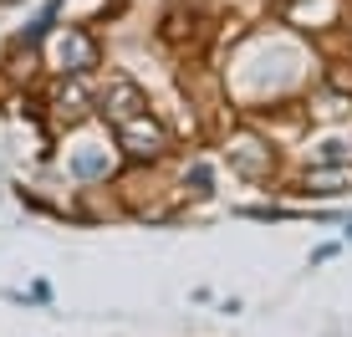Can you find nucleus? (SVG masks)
Here are the masks:
<instances>
[{
  "label": "nucleus",
  "instance_id": "nucleus-1",
  "mask_svg": "<svg viewBox=\"0 0 352 337\" xmlns=\"http://www.w3.org/2000/svg\"><path fill=\"white\" fill-rule=\"evenodd\" d=\"M118 143H123L133 159H159L164 153V123L143 107V113H133V118L118 123Z\"/></svg>",
  "mask_w": 352,
  "mask_h": 337
},
{
  "label": "nucleus",
  "instance_id": "nucleus-2",
  "mask_svg": "<svg viewBox=\"0 0 352 337\" xmlns=\"http://www.w3.org/2000/svg\"><path fill=\"white\" fill-rule=\"evenodd\" d=\"M143 92H138V82L133 77H113L107 82V92H102V113H107V123H123V118H133V113H143Z\"/></svg>",
  "mask_w": 352,
  "mask_h": 337
},
{
  "label": "nucleus",
  "instance_id": "nucleus-3",
  "mask_svg": "<svg viewBox=\"0 0 352 337\" xmlns=\"http://www.w3.org/2000/svg\"><path fill=\"white\" fill-rule=\"evenodd\" d=\"M56 62H62V72L82 77L87 67H97V41H92L87 31H67V36H62V52H56Z\"/></svg>",
  "mask_w": 352,
  "mask_h": 337
},
{
  "label": "nucleus",
  "instance_id": "nucleus-4",
  "mask_svg": "<svg viewBox=\"0 0 352 337\" xmlns=\"http://www.w3.org/2000/svg\"><path fill=\"white\" fill-rule=\"evenodd\" d=\"M87 102H92V98H87V87H82L77 77L62 82V87L52 92V113L62 118V123H82V118H87Z\"/></svg>",
  "mask_w": 352,
  "mask_h": 337
},
{
  "label": "nucleus",
  "instance_id": "nucleus-5",
  "mask_svg": "<svg viewBox=\"0 0 352 337\" xmlns=\"http://www.w3.org/2000/svg\"><path fill=\"white\" fill-rule=\"evenodd\" d=\"M230 159H235L240 174H265V168H271V149H261L256 138H245V143H235V149H230Z\"/></svg>",
  "mask_w": 352,
  "mask_h": 337
},
{
  "label": "nucleus",
  "instance_id": "nucleus-6",
  "mask_svg": "<svg viewBox=\"0 0 352 337\" xmlns=\"http://www.w3.org/2000/svg\"><path fill=\"white\" fill-rule=\"evenodd\" d=\"M307 189H317V195H342V189H352V164H342V168H311Z\"/></svg>",
  "mask_w": 352,
  "mask_h": 337
},
{
  "label": "nucleus",
  "instance_id": "nucleus-7",
  "mask_svg": "<svg viewBox=\"0 0 352 337\" xmlns=\"http://www.w3.org/2000/svg\"><path fill=\"white\" fill-rule=\"evenodd\" d=\"M72 168H77L82 179H102V174H107V153L87 149V153H77V159H72Z\"/></svg>",
  "mask_w": 352,
  "mask_h": 337
},
{
  "label": "nucleus",
  "instance_id": "nucleus-8",
  "mask_svg": "<svg viewBox=\"0 0 352 337\" xmlns=\"http://www.w3.org/2000/svg\"><path fill=\"white\" fill-rule=\"evenodd\" d=\"M322 159H342V164H347V159H352V143H342V138H327V143H322Z\"/></svg>",
  "mask_w": 352,
  "mask_h": 337
},
{
  "label": "nucleus",
  "instance_id": "nucleus-9",
  "mask_svg": "<svg viewBox=\"0 0 352 337\" xmlns=\"http://www.w3.org/2000/svg\"><path fill=\"white\" fill-rule=\"evenodd\" d=\"M189 184H194V189H210V168L194 164V168H189Z\"/></svg>",
  "mask_w": 352,
  "mask_h": 337
}]
</instances>
